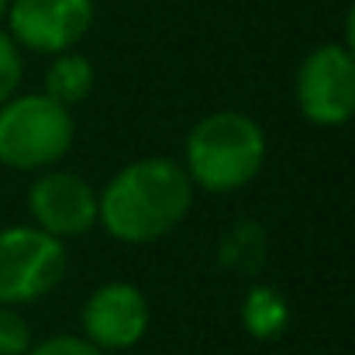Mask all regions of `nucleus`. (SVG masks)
I'll list each match as a JSON object with an SVG mask.
<instances>
[{
  "mask_svg": "<svg viewBox=\"0 0 355 355\" xmlns=\"http://www.w3.org/2000/svg\"><path fill=\"white\" fill-rule=\"evenodd\" d=\"M193 204V183L183 162L138 159L118 169L97 193V221L104 232L128 245H148L169 235Z\"/></svg>",
  "mask_w": 355,
  "mask_h": 355,
  "instance_id": "1",
  "label": "nucleus"
},
{
  "mask_svg": "<svg viewBox=\"0 0 355 355\" xmlns=\"http://www.w3.org/2000/svg\"><path fill=\"white\" fill-rule=\"evenodd\" d=\"M266 162V135L248 114L214 111L193 124L183 148V169L207 193H235L248 187Z\"/></svg>",
  "mask_w": 355,
  "mask_h": 355,
  "instance_id": "2",
  "label": "nucleus"
},
{
  "mask_svg": "<svg viewBox=\"0 0 355 355\" xmlns=\"http://www.w3.org/2000/svg\"><path fill=\"white\" fill-rule=\"evenodd\" d=\"M73 111L45 94H24L0 104V166L42 173L66 159L73 148Z\"/></svg>",
  "mask_w": 355,
  "mask_h": 355,
  "instance_id": "3",
  "label": "nucleus"
},
{
  "mask_svg": "<svg viewBox=\"0 0 355 355\" xmlns=\"http://www.w3.org/2000/svg\"><path fill=\"white\" fill-rule=\"evenodd\" d=\"M69 255L62 238H52L35 225L0 232V304L21 307L52 293L66 276Z\"/></svg>",
  "mask_w": 355,
  "mask_h": 355,
  "instance_id": "4",
  "label": "nucleus"
},
{
  "mask_svg": "<svg viewBox=\"0 0 355 355\" xmlns=\"http://www.w3.org/2000/svg\"><path fill=\"white\" fill-rule=\"evenodd\" d=\"M297 107L311 124L338 128L355 118V59L345 45H318L297 69Z\"/></svg>",
  "mask_w": 355,
  "mask_h": 355,
  "instance_id": "5",
  "label": "nucleus"
},
{
  "mask_svg": "<svg viewBox=\"0 0 355 355\" xmlns=\"http://www.w3.org/2000/svg\"><path fill=\"white\" fill-rule=\"evenodd\" d=\"M10 38L21 49L59 55L80 45L94 24V0H10Z\"/></svg>",
  "mask_w": 355,
  "mask_h": 355,
  "instance_id": "6",
  "label": "nucleus"
},
{
  "mask_svg": "<svg viewBox=\"0 0 355 355\" xmlns=\"http://www.w3.org/2000/svg\"><path fill=\"white\" fill-rule=\"evenodd\" d=\"M28 211L35 228L52 238L87 235L97 225V190L90 180L69 169H42L28 190Z\"/></svg>",
  "mask_w": 355,
  "mask_h": 355,
  "instance_id": "7",
  "label": "nucleus"
},
{
  "mask_svg": "<svg viewBox=\"0 0 355 355\" xmlns=\"http://www.w3.org/2000/svg\"><path fill=\"white\" fill-rule=\"evenodd\" d=\"M148 318V300L135 283H104L83 304V338L104 352H124L145 338Z\"/></svg>",
  "mask_w": 355,
  "mask_h": 355,
  "instance_id": "8",
  "label": "nucleus"
},
{
  "mask_svg": "<svg viewBox=\"0 0 355 355\" xmlns=\"http://www.w3.org/2000/svg\"><path fill=\"white\" fill-rule=\"evenodd\" d=\"M238 318L245 324V331L259 342H272L286 331V321H290V304L283 300V293L276 286H266V283H255L241 307H238Z\"/></svg>",
  "mask_w": 355,
  "mask_h": 355,
  "instance_id": "9",
  "label": "nucleus"
},
{
  "mask_svg": "<svg viewBox=\"0 0 355 355\" xmlns=\"http://www.w3.org/2000/svg\"><path fill=\"white\" fill-rule=\"evenodd\" d=\"M90 90H94V62L73 49L59 52L45 73V97H52L55 104L73 111L76 104H83L90 97Z\"/></svg>",
  "mask_w": 355,
  "mask_h": 355,
  "instance_id": "10",
  "label": "nucleus"
},
{
  "mask_svg": "<svg viewBox=\"0 0 355 355\" xmlns=\"http://www.w3.org/2000/svg\"><path fill=\"white\" fill-rule=\"evenodd\" d=\"M266 259V235L259 225L241 221L221 241V262L235 272H255Z\"/></svg>",
  "mask_w": 355,
  "mask_h": 355,
  "instance_id": "11",
  "label": "nucleus"
},
{
  "mask_svg": "<svg viewBox=\"0 0 355 355\" xmlns=\"http://www.w3.org/2000/svg\"><path fill=\"white\" fill-rule=\"evenodd\" d=\"M31 349L28 321L17 314V307L0 304V355H24Z\"/></svg>",
  "mask_w": 355,
  "mask_h": 355,
  "instance_id": "12",
  "label": "nucleus"
},
{
  "mask_svg": "<svg viewBox=\"0 0 355 355\" xmlns=\"http://www.w3.org/2000/svg\"><path fill=\"white\" fill-rule=\"evenodd\" d=\"M21 73H24V62H21V52H17V42L10 35L0 31V104L10 101L17 94V83H21Z\"/></svg>",
  "mask_w": 355,
  "mask_h": 355,
  "instance_id": "13",
  "label": "nucleus"
},
{
  "mask_svg": "<svg viewBox=\"0 0 355 355\" xmlns=\"http://www.w3.org/2000/svg\"><path fill=\"white\" fill-rule=\"evenodd\" d=\"M24 355H107V352L97 349L94 342L80 338V335H52V338L31 345Z\"/></svg>",
  "mask_w": 355,
  "mask_h": 355,
  "instance_id": "14",
  "label": "nucleus"
},
{
  "mask_svg": "<svg viewBox=\"0 0 355 355\" xmlns=\"http://www.w3.org/2000/svg\"><path fill=\"white\" fill-rule=\"evenodd\" d=\"M345 49L352 52V59H355V3H352V10H349V21H345Z\"/></svg>",
  "mask_w": 355,
  "mask_h": 355,
  "instance_id": "15",
  "label": "nucleus"
},
{
  "mask_svg": "<svg viewBox=\"0 0 355 355\" xmlns=\"http://www.w3.org/2000/svg\"><path fill=\"white\" fill-rule=\"evenodd\" d=\"M7 3H10V0H0V21L7 17Z\"/></svg>",
  "mask_w": 355,
  "mask_h": 355,
  "instance_id": "16",
  "label": "nucleus"
}]
</instances>
